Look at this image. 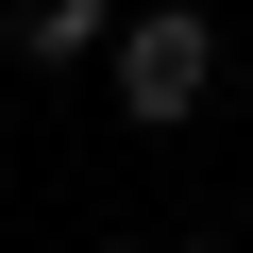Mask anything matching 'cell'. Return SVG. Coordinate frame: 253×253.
I'll list each match as a JSON object with an SVG mask.
<instances>
[{"mask_svg": "<svg viewBox=\"0 0 253 253\" xmlns=\"http://www.w3.org/2000/svg\"><path fill=\"white\" fill-rule=\"evenodd\" d=\"M101 17H118V0H17V68H101L118 51Z\"/></svg>", "mask_w": 253, "mask_h": 253, "instance_id": "7a4b0ae2", "label": "cell"}, {"mask_svg": "<svg viewBox=\"0 0 253 253\" xmlns=\"http://www.w3.org/2000/svg\"><path fill=\"white\" fill-rule=\"evenodd\" d=\"M84 253H169V236H84Z\"/></svg>", "mask_w": 253, "mask_h": 253, "instance_id": "3957f363", "label": "cell"}, {"mask_svg": "<svg viewBox=\"0 0 253 253\" xmlns=\"http://www.w3.org/2000/svg\"><path fill=\"white\" fill-rule=\"evenodd\" d=\"M101 84H118L135 135H186V118L219 101V17H203V0H135L118 51H101Z\"/></svg>", "mask_w": 253, "mask_h": 253, "instance_id": "6da1fadb", "label": "cell"}]
</instances>
